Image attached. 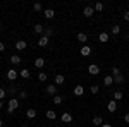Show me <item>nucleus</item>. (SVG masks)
I'll return each instance as SVG.
<instances>
[{
  "label": "nucleus",
  "mask_w": 129,
  "mask_h": 127,
  "mask_svg": "<svg viewBox=\"0 0 129 127\" xmlns=\"http://www.w3.org/2000/svg\"><path fill=\"white\" fill-rule=\"evenodd\" d=\"M112 96H114V101H119V100H122V98H124V95H122V91H115Z\"/></svg>",
  "instance_id": "nucleus-20"
},
{
  "label": "nucleus",
  "mask_w": 129,
  "mask_h": 127,
  "mask_svg": "<svg viewBox=\"0 0 129 127\" xmlns=\"http://www.w3.org/2000/svg\"><path fill=\"white\" fill-rule=\"evenodd\" d=\"M98 39L102 41V43H107V41H109V33H107V31H102L100 36H98Z\"/></svg>",
  "instance_id": "nucleus-12"
},
{
  "label": "nucleus",
  "mask_w": 129,
  "mask_h": 127,
  "mask_svg": "<svg viewBox=\"0 0 129 127\" xmlns=\"http://www.w3.org/2000/svg\"><path fill=\"white\" fill-rule=\"evenodd\" d=\"M81 55H83V57H89V55H91V47H89V45H84V47L81 48Z\"/></svg>",
  "instance_id": "nucleus-7"
},
{
  "label": "nucleus",
  "mask_w": 129,
  "mask_h": 127,
  "mask_svg": "<svg viewBox=\"0 0 129 127\" xmlns=\"http://www.w3.org/2000/svg\"><path fill=\"white\" fill-rule=\"evenodd\" d=\"M88 72L91 76H96V74H100V67L96 64H91V65H88Z\"/></svg>",
  "instance_id": "nucleus-2"
},
{
  "label": "nucleus",
  "mask_w": 129,
  "mask_h": 127,
  "mask_svg": "<svg viewBox=\"0 0 129 127\" xmlns=\"http://www.w3.org/2000/svg\"><path fill=\"white\" fill-rule=\"evenodd\" d=\"M124 120H126V122L129 124V113H126V115H124Z\"/></svg>",
  "instance_id": "nucleus-38"
},
{
  "label": "nucleus",
  "mask_w": 129,
  "mask_h": 127,
  "mask_svg": "<svg viewBox=\"0 0 129 127\" xmlns=\"http://www.w3.org/2000/svg\"><path fill=\"white\" fill-rule=\"evenodd\" d=\"M21 55H12V57H10V62H12V64H16V65H17V64H21Z\"/></svg>",
  "instance_id": "nucleus-21"
},
{
  "label": "nucleus",
  "mask_w": 129,
  "mask_h": 127,
  "mask_svg": "<svg viewBox=\"0 0 129 127\" xmlns=\"http://www.w3.org/2000/svg\"><path fill=\"white\" fill-rule=\"evenodd\" d=\"M19 98H21V100H24V98H28V93H26V91H21V93H19Z\"/></svg>",
  "instance_id": "nucleus-35"
},
{
  "label": "nucleus",
  "mask_w": 129,
  "mask_h": 127,
  "mask_svg": "<svg viewBox=\"0 0 129 127\" xmlns=\"http://www.w3.org/2000/svg\"><path fill=\"white\" fill-rule=\"evenodd\" d=\"M98 89H100V86H98V84H93V86H91V89H89V91H91V93H93V95H96V93H98Z\"/></svg>",
  "instance_id": "nucleus-31"
},
{
  "label": "nucleus",
  "mask_w": 129,
  "mask_h": 127,
  "mask_svg": "<svg viewBox=\"0 0 129 127\" xmlns=\"http://www.w3.org/2000/svg\"><path fill=\"white\" fill-rule=\"evenodd\" d=\"M43 31H45V28H43L41 24H36V26H35V33H40V34H43Z\"/></svg>",
  "instance_id": "nucleus-27"
},
{
  "label": "nucleus",
  "mask_w": 129,
  "mask_h": 127,
  "mask_svg": "<svg viewBox=\"0 0 129 127\" xmlns=\"http://www.w3.org/2000/svg\"><path fill=\"white\" fill-rule=\"evenodd\" d=\"M33 9L36 10V12H40V10H41V4H40V2H36V4L33 5Z\"/></svg>",
  "instance_id": "nucleus-33"
},
{
  "label": "nucleus",
  "mask_w": 129,
  "mask_h": 127,
  "mask_svg": "<svg viewBox=\"0 0 129 127\" xmlns=\"http://www.w3.org/2000/svg\"><path fill=\"white\" fill-rule=\"evenodd\" d=\"M38 79H40L41 82H45V81H47V74H45V72H40V74H38Z\"/></svg>",
  "instance_id": "nucleus-32"
},
{
  "label": "nucleus",
  "mask_w": 129,
  "mask_h": 127,
  "mask_svg": "<svg viewBox=\"0 0 129 127\" xmlns=\"http://www.w3.org/2000/svg\"><path fill=\"white\" fill-rule=\"evenodd\" d=\"M7 79H9V81H14V79H17V70H14V69H9V70H7Z\"/></svg>",
  "instance_id": "nucleus-8"
},
{
  "label": "nucleus",
  "mask_w": 129,
  "mask_h": 127,
  "mask_svg": "<svg viewBox=\"0 0 129 127\" xmlns=\"http://www.w3.org/2000/svg\"><path fill=\"white\" fill-rule=\"evenodd\" d=\"M127 41H129V34H127Z\"/></svg>",
  "instance_id": "nucleus-42"
},
{
  "label": "nucleus",
  "mask_w": 129,
  "mask_h": 127,
  "mask_svg": "<svg viewBox=\"0 0 129 127\" xmlns=\"http://www.w3.org/2000/svg\"><path fill=\"white\" fill-rule=\"evenodd\" d=\"M14 47H16V48H17V50L21 52V50H26V47H28V43H26V41H22V39H17Z\"/></svg>",
  "instance_id": "nucleus-6"
},
{
  "label": "nucleus",
  "mask_w": 129,
  "mask_h": 127,
  "mask_svg": "<svg viewBox=\"0 0 129 127\" xmlns=\"http://www.w3.org/2000/svg\"><path fill=\"white\" fill-rule=\"evenodd\" d=\"M119 74H120V69H117V67H112V74H110L112 77H115V76H119Z\"/></svg>",
  "instance_id": "nucleus-30"
},
{
  "label": "nucleus",
  "mask_w": 129,
  "mask_h": 127,
  "mask_svg": "<svg viewBox=\"0 0 129 127\" xmlns=\"http://www.w3.org/2000/svg\"><path fill=\"white\" fill-rule=\"evenodd\" d=\"M83 14H84V17H91V16L95 14V9H93L91 5H86L84 10H83Z\"/></svg>",
  "instance_id": "nucleus-5"
},
{
  "label": "nucleus",
  "mask_w": 129,
  "mask_h": 127,
  "mask_svg": "<svg viewBox=\"0 0 129 127\" xmlns=\"http://www.w3.org/2000/svg\"><path fill=\"white\" fill-rule=\"evenodd\" d=\"M19 76H21V77H24V79H29V77H31V72L28 70V69H21Z\"/></svg>",
  "instance_id": "nucleus-17"
},
{
  "label": "nucleus",
  "mask_w": 129,
  "mask_h": 127,
  "mask_svg": "<svg viewBox=\"0 0 129 127\" xmlns=\"http://www.w3.org/2000/svg\"><path fill=\"white\" fill-rule=\"evenodd\" d=\"M43 16H45L47 19H53V17H55V10H53V9H45Z\"/></svg>",
  "instance_id": "nucleus-9"
},
{
  "label": "nucleus",
  "mask_w": 129,
  "mask_h": 127,
  "mask_svg": "<svg viewBox=\"0 0 129 127\" xmlns=\"http://www.w3.org/2000/svg\"><path fill=\"white\" fill-rule=\"evenodd\" d=\"M107 110H109L110 113H114V112L117 110V101H114V100H112V101H109V105H107Z\"/></svg>",
  "instance_id": "nucleus-10"
},
{
  "label": "nucleus",
  "mask_w": 129,
  "mask_h": 127,
  "mask_svg": "<svg viewBox=\"0 0 129 127\" xmlns=\"http://www.w3.org/2000/svg\"><path fill=\"white\" fill-rule=\"evenodd\" d=\"M2 125H4V122H2V118H0V127H2Z\"/></svg>",
  "instance_id": "nucleus-40"
},
{
  "label": "nucleus",
  "mask_w": 129,
  "mask_h": 127,
  "mask_svg": "<svg viewBox=\"0 0 129 127\" xmlns=\"http://www.w3.org/2000/svg\"><path fill=\"white\" fill-rule=\"evenodd\" d=\"M43 65H45V59H41V57H38V59L35 60V67H36V69H41Z\"/></svg>",
  "instance_id": "nucleus-16"
},
{
  "label": "nucleus",
  "mask_w": 129,
  "mask_h": 127,
  "mask_svg": "<svg viewBox=\"0 0 129 127\" xmlns=\"http://www.w3.org/2000/svg\"><path fill=\"white\" fill-rule=\"evenodd\" d=\"M122 17H124L126 21H129V10H126V12H124V16H122Z\"/></svg>",
  "instance_id": "nucleus-36"
},
{
  "label": "nucleus",
  "mask_w": 129,
  "mask_h": 127,
  "mask_svg": "<svg viewBox=\"0 0 129 127\" xmlns=\"http://www.w3.org/2000/svg\"><path fill=\"white\" fill-rule=\"evenodd\" d=\"M0 26H2V22H0Z\"/></svg>",
  "instance_id": "nucleus-43"
},
{
  "label": "nucleus",
  "mask_w": 129,
  "mask_h": 127,
  "mask_svg": "<svg viewBox=\"0 0 129 127\" xmlns=\"http://www.w3.org/2000/svg\"><path fill=\"white\" fill-rule=\"evenodd\" d=\"M55 117H57V113H55L53 110H47V118H48V120H53Z\"/></svg>",
  "instance_id": "nucleus-24"
},
{
  "label": "nucleus",
  "mask_w": 129,
  "mask_h": 127,
  "mask_svg": "<svg viewBox=\"0 0 129 127\" xmlns=\"http://www.w3.org/2000/svg\"><path fill=\"white\" fill-rule=\"evenodd\" d=\"M102 127H112L110 124H102Z\"/></svg>",
  "instance_id": "nucleus-39"
},
{
  "label": "nucleus",
  "mask_w": 129,
  "mask_h": 127,
  "mask_svg": "<svg viewBox=\"0 0 129 127\" xmlns=\"http://www.w3.org/2000/svg\"><path fill=\"white\" fill-rule=\"evenodd\" d=\"M62 101H64V98H62V96H59V95L53 96V103H55V105H60Z\"/></svg>",
  "instance_id": "nucleus-26"
},
{
  "label": "nucleus",
  "mask_w": 129,
  "mask_h": 127,
  "mask_svg": "<svg viewBox=\"0 0 129 127\" xmlns=\"http://www.w3.org/2000/svg\"><path fill=\"white\" fill-rule=\"evenodd\" d=\"M17 107H19V100H17V98H10L9 105H7V112H9V113H14V112L17 110Z\"/></svg>",
  "instance_id": "nucleus-1"
},
{
  "label": "nucleus",
  "mask_w": 129,
  "mask_h": 127,
  "mask_svg": "<svg viewBox=\"0 0 129 127\" xmlns=\"http://www.w3.org/2000/svg\"><path fill=\"white\" fill-rule=\"evenodd\" d=\"M83 93H84V88H83L81 84H78V86L74 88V95H76V96H83Z\"/></svg>",
  "instance_id": "nucleus-15"
},
{
  "label": "nucleus",
  "mask_w": 129,
  "mask_h": 127,
  "mask_svg": "<svg viewBox=\"0 0 129 127\" xmlns=\"http://www.w3.org/2000/svg\"><path fill=\"white\" fill-rule=\"evenodd\" d=\"M93 9H95V12H100V10H103V4H102V2L95 4V7H93Z\"/></svg>",
  "instance_id": "nucleus-29"
},
{
  "label": "nucleus",
  "mask_w": 129,
  "mask_h": 127,
  "mask_svg": "<svg viewBox=\"0 0 129 127\" xmlns=\"http://www.w3.org/2000/svg\"><path fill=\"white\" fill-rule=\"evenodd\" d=\"M110 33H112V34H119V33H120V26H117V24H115V26L110 29Z\"/></svg>",
  "instance_id": "nucleus-28"
},
{
  "label": "nucleus",
  "mask_w": 129,
  "mask_h": 127,
  "mask_svg": "<svg viewBox=\"0 0 129 127\" xmlns=\"http://www.w3.org/2000/svg\"><path fill=\"white\" fill-rule=\"evenodd\" d=\"M53 34V29L52 28H45V31H43V36H47V38H50Z\"/></svg>",
  "instance_id": "nucleus-25"
},
{
  "label": "nucleus",
  "mask_w": 129,
  "mask_h": 127,
  "mask_svg": "<svg viewBox=\"0 0 129 127\" xmlns=\"http://www.w3.org/2000/svg\"><path fill=\"white\" fill-rule=\"evenodd\" d=\"M4 50H5V43H4V41H0V52H4Z\"/></svg>",
  "instance_id": "nucleus-37"
},
{
  "label": "nucleus",
  "mask_w": 129,
  "mask_h": 127,
  "mask_svg": "<svg viewBox=\"0 0 129 127\" xmlns=\"http://www.w3.org/2000/svg\"><path fill=\"white\" fill-rule=\"evenodd\" d=\"M64 81H66V77H64L62 74H57V76H55V86H60V84H64Z\"/></svg>",
  "instance_id": "nucleus-14"
},
{
  "label": "nucleus",
  "mask_w": 129,
  "mask_h": 127,
  "mask_svg": "<svg viewBox=\"0 0 129 127\" xmlns=\"http://www.w3.org/2000/svg\"><path fill=\"white\" fill-rule=\"evenodd\" d=\"M4 98H5V89H4V88H0V101H2Z\"/></svg>",
  "instance_id": "nucleus-34"
},
{
  "label": "nucleus",
  "mask_w": 129,
  "mask_h": 127,
  "mask_svg": "<svg viewBox=\"0 0 129 127\" xmlns=\"http://www.w3.org/2000/svg\"><path fill=\"white\" fill-rule=\"evenodd\" d=\"M47 95L55 96V95H57V86H55V84H47Z\"/></svg>",
  "instance_id": "nucleus-3"
},
{
  "label": "nucleus",
  "mask_w": 129,
  "mask_h": 127,
  "mask_svg": "<svg viewBox=\"0 0 129 127\" xmlns=\"http://www.w3.org/2000/svg\"><path fill=\"white\" fill-rule=\"evenodd\" d=\"M48 41H50V38H47V36H41V38L38 39V47H47V45H48Z\"/></svg>",
  "instance_id": "nucleus-13"
},
{
  "label": "nucleus",
  "mask_w": 129,
  "mask_h": 127,
  "mask_svg": "<svg viewBox=\"0 0 129 127\" xmlns=\"http://www.w3.org/2000/svg\"><path fill=\"white\" fill-rule=\"evenodd\" d=\"M60 120H62L64 124H71V122H72V115H71L69 112H66V113L60 115Z\"/></svg>",
  "instance_id": "nucleus-4"
},
{
  "label": "nucleus",
  "mask_w": 129,
  "mask_h": 127,
  "mask_svg": "<svg viewBox=\"0 0 129 127\" xmlns=\"http://www.w3.org/2000/svg\"><path fill=\"white\" fill-rule=\"evenodd\" d=\"M114 82H115V84H124V76H122V74L115 76V77H114Z\"/></svg>",
  "instance_id": "nucleus-22"
},
{
  "label": "nucleus",
  "mask_w": 129,
  "mask_h": 127,
  "mask_svg": "<svg viewBox=\"0 0 129 127\" xmlns=\"http://www.w3.org/2000/svg\"><path fill=\"white\" fill-rule=\"evenodd\" d=\"M2 105H4V103H2V101H0V108H2Z\"/></svg>",
  "instance_id": "nucleus-41"
},
{
  "label": "nucleus",
  "mask_w": 129,
  "mask_h": 127,
  "mask_svg": "<svg viewBox=\"0 0 129 127\" xmlns=\"http://www.w3.org/2000/svg\"><path fill=\"white\" fill-rule=\"evenodd\" d=\"M103 84H105V86H112V84H114V77H112V76H105Z\"/></svg>",
  "instance_id": "nucleus-19"
},
{
  "label": "nucleus",
  "mask_w": 129,
  "mask_h": 127,
  "mask_svg": "<svg viewBox=\"0 0 129 127\" xmlns=\"http://www.w3.org/2000/svg\"><path fill=\"white\" fill-rule=\"evenodd\" d=\"M78 41L86 43V41H88V34H86V33H79V34H78Z\"/></svg>",
  "instance_id": "nucleus-18"
},
{
  "label": "nucleus",
  "mask_w": 129,
  "mask_h": 127,
  "mask_svg": "<svg viewBox=\"0 0 129 127\" xmlns=\"http://www.w3.org/2000/svg\"><path fill=\"white\" fill-rule=\"evenodd\" d=\"M26 115H28V118H35L36 117V110H35V108H29V110L26 112Z\"/></svg>",
  "instance_id": "nucleus-23"
},
{
  "label": "nucleus",
  "mask_w": 129,
  "mask_h": 127,
  "mask_svg": "<svg viewBox=\"0 0 129 127\" xmlns=\"http://www.w3.org/2000/svg\"><path fill=\"white\" fill-rule=\"evenodd\" d=\"M102 124H105V122H103V118L100 117V115H96V117H93V125L102 127Z\"/></svg>",
  "instance_id": "nucleus-11"
}]
</instances>
